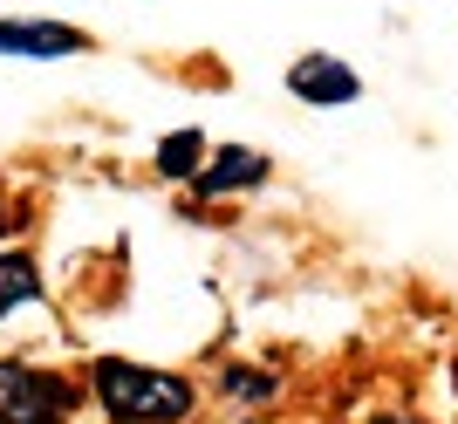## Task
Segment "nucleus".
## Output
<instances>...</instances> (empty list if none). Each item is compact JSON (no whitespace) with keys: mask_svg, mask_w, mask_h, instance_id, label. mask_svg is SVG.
<instances>
[{"mask_svg":"<svg viewBox=\"0 0 458 424\" xmlns=\"http://www.w3.org/2000/svg\"><path fill=\"white\" fill-rule=\"evenodd\" d=\"M287 97L322 103V110L335 103V110H343V103H356V97H363V76H356L349 62H335V55H301L294 69H287Z\"/></svg>","mask_w":458,"mask_h":424,"instance_id":"3","label":"nucleus"},{"mask_svg":"<svg viewBox=\"0 0 458 424\" xmlns=\"http://www.w3.org/2000/svg\"><path fill=\"white\" fill-rule=\"evenodd\" d=\"M28 301H41V274L28 253H0V315L28 309Z\"/></svg>","mask_w":458,"mask_h":424,"instance_id":"6","label":"nucleus"},{"mask_svg":"<svg viewBox=\"0 0 458 424\" xmlns=\"http://www.w3.org/2000/svg\"><path fill=\"white\" fill-rule=\"evenodd\" d=\"M89 35L62 28V21H0V55H28V62H55V55H82Z\"/></svg>","mask_w":458,"mask_h":424,"instance_id":"4","label":"nucleus"},{"mask_svg":"<svg viewBox=\"0 0 458 424\" xmlns=\"http://www.w3.org/2000/svg\"><path fill=\"white\" fill-rule=\"evenodd\" d=\"M377 424H418V418H377Z\"/></svg>","mask_w":458,"mask_h":424,"instance_id":"9","label":"nucleus"},{"mask_svg":"<svg viewBox=\"0 0 458 424\" xmlns=\"http://www.w3.org/2000/svg\"><path fill=\"white\" fill-rule=\"evenodd\" d=\"M226 390L253 404V397H274V390H281V377H260V369H233V377H226Z\"/></svg>","mask_w":458,"mask_h":424,"instance_id":"8","label":"nucleus"},{"mask_svg":"<svg viewBox=\"0 0 458 424\" xmlns=\"http://www.w3.org/2000/svg\"><path fill=\"white\" fill-rule=\"evenodd\" d=\"M260 178H267V157L253 151V144H219V151L199 165L191 185L212 199V192H247V185H260Z\"/></svg>","mask_w":458,"mask_h":424,"instance_id":"5","label":"nucleus"},{"mask_svg":"<svg viewBox=\"0 0 458 424\" xmlns=\"http://www.w3.org/2000/svg\"><path fill=\"white\" fill-rule=\"evenodd\" d=\"M199 165H206V137L199 131H172L157 144V172L165 178H199Z\"/></svg>","mask_w":458,"mask_h":424,"instance_id":"7","label":"nucleus"},{"mask_svg":"<svg viewBox=\"0 0 458 424\" xmlns=\"http://www.w3.org/2000/svg\"><path fill=\"white\" fill-rule=\"evenodd\" d=\"M69 411V384L28 363H0V424H55Z\"/></svg>","mask_w":458,"mask_h":424,"instance_id":"2","label":"nucleus"},{"mask_svg":"<svg viewBox=\"0 0 458 424\" xmlns=\"http://www.w3.org/2000/svg\"><path fill=\"white\" fill-rule=\"evenodd\" d=\"M96 397L116 424H185L191 418V384L172 369H144L123 363V356H103L96 363Z\"/></svg>","mask_w":458,"mask_h":424,"instance_id":"1","label":"nucleus"}]
</instances>
